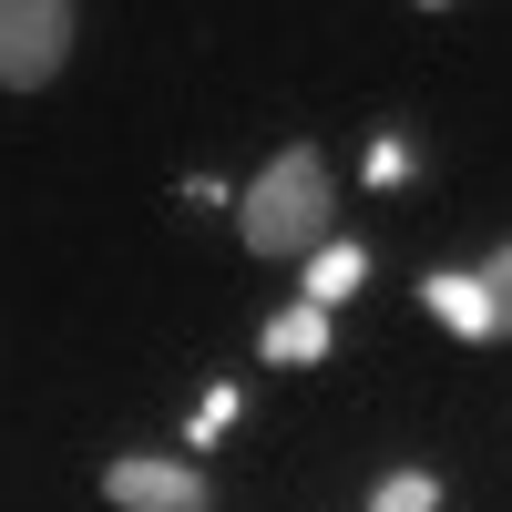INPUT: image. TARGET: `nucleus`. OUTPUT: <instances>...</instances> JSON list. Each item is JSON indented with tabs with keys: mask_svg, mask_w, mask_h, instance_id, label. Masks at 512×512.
Segmentation results:
<instances>
[{
	"mask_svg": "<svg viewBox=\"0 0 512 512\" xmlns=\"http://www.w3.org/2000/svg\"><path fill=\"white\" fill-rule=\"evenodd\" d=\"M246 246L256 256H318L328 246V154L318 144H287L246 185Z\"/></svg>",
	"mask_w": 512,
	"mask_h": 512,
	"instance_id": "obj_1",
	"label": "nucleus"
},
{
	"mask_svg": "<svg viewBox=\"0 0 512 512\" xmlns=\"http://www.w3.org/2000/svg\"><path fill=\"white\" fill-rule=\"evenodd\" d=\"M72 0H0V93H41L72 52Z\"/></svg>",
	"mask_w": 512,
	"mask_h": 512,
	"instance_id": "obj_2",
	"label": "nucleus"
},
{
	"mask_svg": "<svg viewBox=\"0 0 512 512\" xmlns=\"http://www.w3.org/2000/svg\"><path fill=\"white\" fill-rule=\"evenodd\" d=\"M103 492H113L123 512H205V482L185 472V461H113Z\"/></svg>",
	"mask_w": 512,
	"mask_h": 512,
	"instance_id": "obj_3",
	"label": "nucleus"
},
{
	"mask_svg": "<svg viewBox=\"0 0 512 512\" xmlns=\"http://www.w3.org/2000/svg\"><path fill=\"white\" fill-rule=\"evenodd\" d=\"M267 359H287V369L328 359V308H308V297H297V308H277V318H267Z\"/></svg>",
	"mask_w": 512,
	"mask_h": 512,
	"instance_id": "obj_4",
	"label": "nucleus"
},
{
	"mask_svg": "<svg viewBox=\"0 0 512 512\" xmlns=\"http://www.w3.org/2000/svg\"><path fill=\"white\" fill-rule=\"evenodd\" d=\"M359 277H369V267H359V246H318V256H308V308H338Z\"/></svg>",
	"mask_w": 512,
	"mask_h": 512,
	"instance_id": "obj_5",
	"label": "nucleus"
},
{
	"mask_svg": "<svg viewBox=\"0 0 512 512\" xmlns=\"http://www.w3.org/2000/svg\"><path fill=\"white\" fill-rule=\"evenodd\" d=\"M431 308H441L461 338H492V308H482V287H472V277H431Z\"/></svg>",
	"mask_w": 512,
	"mask_h": 512,
	"instance_id": "obj_6",
	"label": "nucleus"
},
{
	"mask_svg": "<svg viewBox=\"0 0 512 512\" xmlns=\"http://www.w3.org/2000/svg\"><path fill=\"white\" fill-rule=\"evenodd\" d=\"M431 502H441V482H431V472H390L369 512H431Z\"/></svg>",
	"mask_w": 512,
	"mask_h": 512,
	"instance_id": "obj_7",
	"label": "nucleus"
},
{
	"mask_svg": "<svg viewBox=\"0 0 512 512\" xmlns=\"http://www.w3.org/2000/svg\"><path fill=\"white\" fill-rule=\"evenodd\" d=\"M472 287H482L492 328H512V246H502V256H482V267H472Z\"/></svg>",
	"mask_w": 512,
	"mask_h": 512,
	"instance_id": "obj_8",
	"label": "nucleus"
}]
</instances>
